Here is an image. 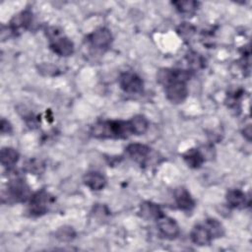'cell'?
Listing matches in <instances>:
<instances>
[{
	"mask_svg": "<svg viewBox=\"0 0 252 252\" xmlns=\"http://www.w3.org/2000/svg\"><path fill=\"white\" fill-rule=\"evenodd\" d=\"M129 121L131 123L134 135H143L149 128V121L144 115H135Z\"/></svg>",
	"mask_w": 252,
	"mask_h": 252,
	"instance_id": "cell-19",
	"label": "cell"
},
{
	"mask_svg": "<svg viewBox=\"0 0 252 252\" xmlns=\"http://www.w3.org/2000/svg\"><path fill=\"white\" fill-rule=\"evenodd\" d=\"M243 136L248 140L250 141L251 140V126L250 125H247L244 130H243Z\"/></svg>",
	"mask_w": 252,
	"mask_h": 252,
	"instance_id": "cell-25",
	"label": "cell"
},
{
	"mask_svg": "<svg viewBox=\"0 0 252 252\" xmlns=\"http://www.w3.org/2000/svg\"><path fill=\"white\" fill-rule=\"evenodd\" d=\"M191 71L184 69L163 68L158 72L157 80L163 86L166 98L175 104L183 102L188 95L187 82Z\"/></svg>",
	"mask_w": 252,
	"mask_h": 252,
	"instance_id": "cell-1",
	"label": "cell"
},
{
	"mask_svg": "<svg viewBox=\"0 0 252 252\" xmlns=\"http://www.w3.org/2000/svg\"><path fill=\"white\" fill-rule=\"evenodd\" d=\"M157 221H158V228L164 237L168 239H174L179 235L180 233L179 226L173 219L163 215Z\"/></svg>",
	"mask_w": 252,
	"mask_h": 252,
	"instance_id": "cell-9",
	"label": "cell"
},
{
	"mask_svg": "<svg viewBox=\"0 0 252 252\" xmlns=\"http://www.w3.org/2000/svg\"><path fill=\"white\" fill-rule=\"evenodd\" d=\"M139 215L142 219L147 220H158L164 214L158 204L145 201L140 205Z\"/></svg>",
	"mask_w": 252,
	"mask_h": 252,
	"instance_id": "cell-12",
	"label": "cell"
},
{
	"mask_svg": "<svg viewBox=\"0 0 252 252\" xmlns=\"http://www.w3.org/2000/svg\"><path fill=\"white\" fill-rule=\"evenodd\" d=\"M183 159L191 168H199L205 161V156L198 149H190L183 154Z\"/></svg>",
	"mask_w": 252,
	"mask_h": 252,
	"instance_id": "cell-17",
	"label": "cell"
},
{
	"mask_svg": "<svg viewBox=\"0 0 252 252\" xmlns=\"http://www.w3.org/2000/svg\"><path fill=\"white\" fill-rule=\"evenodd\" d=\"M174 200L177 207L184 212H190L195 207L194 199L192 198L189 191L184 187H178L175 189Z\"/></svg>",
	"mask_w": 252,
	"mask_h": 252,
	"instance_id": "cell-11",
	"label": "cell"
},
{
	"mask_svg": "<svg viewBox=\"0 0 252 252\" xmlns=\"http://www.w3.org/2000/svg\"><path fill=\"white\" fill-rule=\"evenodd\" d=\"M49 37V47L50 49L59 56L67 57L74 53V43L73 41L65 35L61 34L56 28H51L47 32Z\"/></svg>",
	"mask_w": 252,
	"mask_h": 252,
	"instance_id": "cell-3",
	"label": "cell"
},
{
	"mask_svg": "<svg viewBox=\"0 0 252 252\" xmlns=\"http://www.w3.org/2000/svg\"><path fill=\"white\" fill-rule=\"evenodd\" d=\"M176 32L181 38H183L184 40H189L195 34L196 29L190 23H182L178 26Z\"/></svg>",
	"mask_w": 252,
	"mask_h": 252,
	"instance_id": "cell-21",
	"label": "cell"
},
{
	"mask_svg": "<svg viewBox=\"0 0 252 252\" xmlns=\"http://www.w3.org/2000/svg\"><path fill=\"white\" fill-rule=\"evenodd\" d=\"M91 135L97 139H126L134 133L129 120H100L91 127Z\"/></svg>",
	"mask_w": 252,
	"mask_h": 252,
	"instance_id": "cell-2",
	"label": "cell"
},
{
	"mask_svg": "<svg viewBox=\"0 0 252 252\" xmlns=\"http://www.w3.org/2000/svg\"><path fill=\"white\" fill-rule=\"evenodd\" d=\"M203 223L208 228L213 239L220 238L224 235V227L221 224V222L220 220H218L217 219H213V218L207 219Z\"/></svg>",
	"mask_w": 252,
	"mask_h": 252,
	"instance_id": "cell-20",
	"label": "cell"
},
{
	"mask_svg": "<svg viewBox=\"0 0 252 252\" xmlns=\"http://www.w3.org/2000/svg\"><path fill=\"white\" fill-rule=\"evenodd\" d=\"M20 155L17 150L11 147H4L0 153V159L1 163L4 167L10 169L12 168L19 160Z\"/></svg>",
	"mask_w": 252,
	"mask_h": 252,
	"instance_id": "cell-16",
	"label": "cell"
},
{
	"mask_svg": "<svg viewBox=\"0 0 252 252\" xmlns=\"http://www.w3.org/2000/svg\"><path fill=\"white\" fill-rule=\"evenodd\" d=\"M225 199L229 207L242 209L247 205L246 194L239 189H230L225 195Z\"/></svg>",
	"mask_w": 252,
	"mask_h": 252,
	"instance_id": "cell-15",
	"label": "cell"
},
{
	"mask_svg": "<svg viewBox=\"0 0 252 252\" xmlns=\"http://www.w3.org/2000/svg\"><path fill=\"white\" fill-rule=\"evenodd\" d=\"M83 181L87 187L94 191H99L103 189L106 185L105 176L98 171L87 172L83 177Z\"/></svg>",
	"mask_w": 252,
	"mask_h": 252,
	"instance_id": "cell-14",
	"label": "cell"
},
{
	"mask_svg": "<svg viewBox=\"0 0 252 252\" xmlns=\"http://www.w3.org/2000/svg\"><path fill=\"white\" fill-rule=\"evenodd\" d=\"M75 233L72 229V227H61L57 232V237L62 241H69L74 237Z\"/></svg>",
	"mask_w": 252,
	"mask_h": 252,
	"instance_id": "cell-23",
	"label": "cell"
},
{
	"mask_svg": "<svg viewBox=\"0 0 252 252\" xmlns=\"http://www.w3.org/2000/svg\"><path fill=\"white\" fill-rule=\"evenodd\" d=\"M112 34L107 28L101 27L94 30L91 34L88 35L90 44L99 50H106L112 43Z\"/></svg>",
	"mask_w": 252,
	"mask_h": 252,
	"instance_id": "cell-7",
	"label": "cell"
},
{
	"mask_svg": "<svg viewBox=\"0 0 252 252\" xmlns=\"http://www.w3.org/2000/svg\"><path fill=\"white\" fill-rule=\"evenodd\" d=\"M120 88L128 94H139L144 90V82L140 76L133 72H123L118 78Z\"/></svg>",
	"mask_w": 252,
	"mask_h": 252,
	"instance_id": "cell-6",
	"label": "cell"
},
{
	"mask_svg": "<svg viewBox=\"0 0 252 252\" xmlns=\"http://www.w3.org/2000/svg\"><path fill=\"white\" fill-rule=\"evenodd\" d=\"M125 153L134 161L141 165H145L151 154V148L144 144L133 143L126 147Z\"/></svg>",
	"mask_w": 252,
	"mask_h": 252,
	"instance_id": "cell-8",
	"label": "cell"
},
{
	"mask_svg": "<svg viewBox=\"0 0 252 252\" xmlns=\"http://www.w3.org/2000/svg\"><path fill=\"white\" fill-rule=\"evenodd\" d=\"M187 61H188V65H190V67L193 70H197V69H201V68L205 67L204 58L196 52H191L187 56Z\"/></svg>",
	"mask_w": 252,
	"mask_h": 252,
	"instance_id": "cell-22",
	"label": "cell"
},
{
	"mask_svg": "<svg viewBox=\"0 0 252 252\" xmlns=\"http://www.w3.org/2000/svg\"><path fill=\"white\" fill-rule=\"evenodd\" d=\"M0 129H1L2 134H10L12 132V125L8 120L2 118Z\"/></svg>",
	"mask_w": 252,
	"mask_h": 252,
	"instance_id": "cell-24",
	"label": "cell"
},
{
	"mask_svg": "<svg viewBox=\"0 0 252 252\" xmlns=\"http://www.w3.org/2000/svg\"><path fill=\"white\" fill-rule=\"evenodd\" d=\"M190 238L193 243L199 246H206L211 244V242L214 240L211 236L208 228L204 223L196 224L190 233Z\"/></svg>",
	"mask_w": 252,
	"mask_h": 252,
	"instance_id": "cell-13",
	"label": "cell"
},
{
	"mask_svg": "<svg viewBox=\"0 0 252 252\" xmlns=\"http://www.w3.org/2000/svg\"><path fill=\"white\" fill-rule=\"evenodd\" d=\"M199 2L193 1V0H185V1H173L172 5L175 7V9L183 15H193L198 7H199Z\"/></svg>",
	"mask_w": 252,
	"mask_h": 252,
	"instance_id": "cell-18",
	"label": "cell"
},
{
	"mask_svg": "<svg viewBox=\"0 0 252 252\" xmlns=\"http://www.w3.org/2000/svg\"><path fill=\"white\" fill-rule=\"evenodd\" d=\"M55 198L44 189L34 192L30 197L29 212L33 217H39L47 213Z\"/></svg>",
	"mask_w": 252,
	"mask_h": 252,
	"instance_id": "cell-4",
	"label": "cell"
},
{
	"mask_svg": "<svg viewBox=\"0 0 252 252\" xmlns=\"http://www.w3.org/2000/svg\"><path fill=\"white\" fill-rule=\"evenodd\" d=\"M32 23V13L31 10L26 9L19 14L15 15L10 21L9 28L12 32L16 33L20 30L28 29Z\"/></svg>",
	"mask_w": 252,
	"mask_h": 252,
	"instance_id": "cell-10",
	"label": "cell"
},
{
	"mask_svg": "<svg viewBox=\"0 0 252 252\" xmlns=\"http://www.w3.org/2000/svg\"><path fill=\"white\" fill-rule=\"evenodd\" d=\"M30 187L27 182L22 178H15L8 183L6 195L3 194V198H7L9 202H25L31 197Z\"/></svg>",
	"mask_w": 252,
	"mask_h": 252,
	"instance_id": "cell-5",
	"label": "cell"
}]
</instances>
